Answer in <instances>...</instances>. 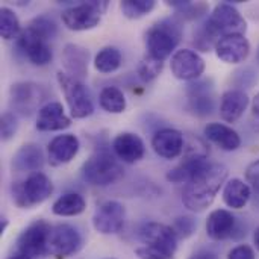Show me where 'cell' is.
I'll list each match as a JSON object with an SVG mask.
<instances>
[{"instance_id": "obj_24", "label": "cell", "mask_w": 259, "mask_h": 259, "mask_svg": "<svg viewBox=\"0 0 259 259\" xmlns=\"http://www.w3.org/2000/svg\"><path fill=\"white\" fill-rule=\"evenodd\" d=\"M44 165V155L36 144H24L21 146L12 158V168L15 171H27L38 173Z\"/></svg>"}, {"instance_id": "obj_10", "label": "cell", "mask_w": 259, "mask_h": 259, "mask_svg": "<svg viewBox=\"0 0 259 259\" xmlns=\"http://www.w3.org/2000/svg\"><path fill=\"white\" fill-rule=\"evenodd\" d=\"M82 247V237L71 225H56L52 228L49 238V255L56 259H65L77 253Z\"/></svg>"}, {"instance_id": "obj_22", "label": "cell", "mask_w": 259, "mask_h": 259, "mask_svg": "<svg viewBox=\"0 0 259 259\" xmlns=\"http://www.w3.org/2000/svg\"><path fill=\"white\" fill-rule=\"evenodd\" d=\"M235 217L228 209H215L208 215L206 234L214 241H223L234 235Z\"/></svg>"}, {"instance_id": "obj_19", "label": "cell", "mask_w": 259, "mask_h": 259, "mask_svg": "<svg viewBox=\"0 0 259 259\" xmlns=\"http://www.w3.org/2000/svg\"><path fill=\"white\" fill-rule=\"evenodd\" d=\"M88 50L79 44L70 42L62 50V65L65 68V73L82 82L88 74Z\"/></svg>"}, {"instance_id": "obj_46", "label": "cell", "mask_w": 259, "mask_h": 259, "mask_svg": "<svg viewBox=\"0 0 259 259\" xmlns=\"http://www.w3.org/2000/svg\"><path fill=\"white\" fill-rule=\"evenodd\" d=\"M108 259H114V258H108Z\"/></svg>"}, {"instance_id": "obj_20", "label": "cell", "mask_w": 259, "mask_h": 259, "mask_svg": "<svg viewBox=\"0 0 259 259\" xmlns=\"http://www.w3.org/2000/svg\"><path fill=\"white\" fill-rule=\"evenodd\" d=\"M112 149H114L115 156L126 164L138 162L144 156V150H146L143 140L132 132L118 134L114 138Z\"/></svg>"}, {"instance_id": "obj_28", "label": "cell", "mask_w": 259, "mask_h": 259, "mask_svg": "<svg viewBox=\"0 0 259 259\" xmlns=\"http://www.w3.org/2000/svg\"><path fill=\"white\" fill-rule=\"evenodd\" d=\"M87 202L85 199L77 193H67L61 196L52 206V211L55 215L59 217H74L85 211Z\"/></svg>"}, {"instance_id": "obj_45", "label": "cell", "mask_w": 259, "mask_h": 259, "mask_svg": "<svg viewBox=\"0 0 259 259\" xmlns=\"http://www.w3.org/2000/svg\"><path fill=\"white\" fill-rule=\"evenodd\" d=\"M256 62L259 64V46H258V49H256Z\"/></svg>"}, {"instance_id": "obj_31", "label": "cell", "mask_w": 259, "mask_h": 259, "mask_svg": "<svg viewBox=\"0 0 259 259\" xmlns=\"http://www.w3.org/2000/svg\"><path fill=\"white\" fill-rule=\"evenodd\" d=\"M21 30L23 29L20 26V20H18L17 14L11 8L3 6L0 9V33H2V38L6 41L18 38Z\"/></svg>"}, {"instance_id": "obj_4", "label": "cell", "mask_w": 259, "mask_h": 259, "mask_svg": "<svg viewBox=\"0 0 259 259\" xmlns=\"http://www.w3.org/2000/svg\"><path fill=\"white\" fill-rule=\"evenodd\" d=\"M53 193L52 181L41 171L29 175L23 182L12 185V200L21 209H30L46 202Z\"/></svg>"}, {"instance_id": "obj_17", "label": "cell", "mask_w": 259, "mask_h": 259, "mask_svg": "<svg viewBox=\"0 0 259 259\" xmlns=\"http://www.w3.org/2000/svg\"><path fill=\"white\" fill-rule=\"evenodd\" d=\"M71 120L65 115L64 106L59 102H49L39 108L36 117V129L41 132H55L70 127Z\"/></svg>"}, {"instance_id": "obj_3", "label": "cell", "mask_w": 259, "mask_h": 259, "mask_svg": "<svg viewBox=\"0 0 259 259\" xmlns=\"http://www.w3.org/2000/svg\"><path fill=\"white\" fill-rule=\"evenodd\" d=\"M82 176L94 187H108L123 178V168L109 152L99 150L83 162Z\"/></svg>"}, {"instance_id": "obj_26", "label": "cell", "mask_w": 259, "mask_h": 259, "mask_svg": "<svg viewBox=\"0 0 259 259\" xmlns=\"http://www.w3.org/2000/svg\"><path fill=\"white\" fill-rule=\"evenodd\" d=\"M209 164L211 162L208 159H184L182 164L167 173V181L171 184H188Z\"/></svg>"}, {"instance_id": "obj_21", "label": "cell", "mask_w": 259, "mask_h": 259, "mask_svg": "<svg viewBox=\"0 0 259 259\" xmlns=\"http://www.w3.org/2000/svg\"><path fill=\"white\" fill-rule=\"evenodd\" d=\"M249 96L243 90H229L222 96L220 117L226 123H235L244 114L249 106Z\"/></svg>"}, {"instance_id": "obj_8", "label": "cell", "mask_w": 259, "mask_h": 259, "mask_svg": "<svg viewBox=\"0 0 259 259\" xmlns=\"http://www.w3.org/2000/svg\"><path fill=\"white\" fill-rule=\"evenodd\" d=\"M206 24L214 30L219 38L228 35H244L247 30V21L232 3H220L214 8Z\"/></svg>"}, {"instance_id": "obj_36", "label": "cell", "mask_w": 259, "mask_h": 259, "mask_svg": "<svg viewBox=\"0 0 259 259\" xmlns=\"http://www.w3.org/2000/svg\"><path fill=\"white\" fill-rule=\"evenodd\" d=\"M173 231L175 234L178 235V238L181 240H185V238H190L194 232H196V222L191 219V217H178L175 222H173Z\"/></svg>"}, {"instance_id": "obj_14", "label": "cell", "mask_w": 259, "mask_h": 259, "mask_svg": "<svg viewBox=\"0 0 259 259\" xmlns=\"http://www.w3.org/2000/svg\"><path fill=\"white\" fill-rule=\"evenodd\" d=\"M171 73L176 79L181 80H196L205 71V61L203 58L190 49H182L175 52L171 56Z\"/></svg>"}, {"instance_id": "obj_23", "label": "cell", "mask_w": 259, "mask_h": 259, "mask_svg": "<svg viewBox=\"0 0 259 259\" xmlns=\"http://www.w3.org/2000/svg\"><path fill=\"white\" fill-rule=\"evenodd\" d=\"M205 137L217 147L226 152H234L241 146V138L235 129L223 123H209L205 127Z\"/></svg>"}, {"instance_id": "obj_18", "label": "cell", "mask_w": 259, "mask_h": 259, "mask_svg": "<svg viewBox=\"0 0 259 259\" xmlns=\"http://www.w3.org/2000/svg\"><path fill=\"white\" fill-rule=\"evenodd\" d=\"M79 140L73 134H64L55 137L47 147L49 161L53 167L68 164L79 152Z\"/></svg>"}, {"instance_id": "obj_12", "label": "cell", "mask_w": 259, "mask_h": 259, "mask_svg": "<svg viewBox=\"0 0 259 259\" xmlns=\"http://www.w3.org/2000/svg\"><path fill=\"white\" fill-rule=\"evenodd\" d=\"M138 237L144 246L162 250L171 256H175V252L178 249V235L175 234L171 226H167L164 223L150 222L141 226Z\"/></svg>"}, {"instance_id": "obj_16", "label": "cell", "mask_w": 259, "mask_h": 259, "mask_svg": "<svg viewBox=\"0 0 259 259\" xmlns=\"http://www.w3.org/2000/svg\"><path fill=\"white\" fill-rule=\"evenodd\" d=\"M214 50L223 62L240 64L247 59L250 53V42L244 35H228L220 38Z\"/></svg>"}, {"instance_id": "obj_43", "label": "cell", "mask_w": 259, "mask_h": 259, "mask_svg": "<svg viewBox=\"0 0 259 259\" xmlns=\"http://www.w3.org/2000/svg\"><path fill=\"white\" fill-rule=\"evenodd\" d=\"M253 243H255V247L258 249L259 252V228L255 231V234H253Z\"/></svg>"}, {"instance_id": "obj_41", "label": "cell", "mask_w": 259, "mask_h": 259, "mask_svg": "<svg viewBox=\"0 0 259 259\" xmlns=\"http://www.w3.org/2000/svg\"><path fill=\"white\" fill-rule=\"evenodd\" d=\"M250 121H252L253 131L259 134V93L255 96L253 103H252V117H250Z\"/></svg>"}, {"instance_id": "obj_27", "label": "cell", "mask_w": 259, "mask_h": 259, "mask_svg": "<svg viewBox=\"0 0 259 259\" xmlns=\"http://www.w3.org/2000/svg\"><path fill=\"white\" fill-rule=\"evenodd\" d=\"M190 106L197 115H209L214 109V99L211 88L206 87V82L190 85L188 88Z\"/></svg>"}, {"instance_id": "obj_32", "label": "cell", "mask_w": 259, "mask_h": 259, "mask_svg": "<svg viewBox=\"0 0 259 259\" xmlns=\"http://www.w3.org/2000/svg\"><path fill=\"white\" fill-rule=\"evenodd\" d=\"M156 2L155 0H124L120 3V9L127 18H141L153 11Z\"/></svg>"}, {"instance_id": "obj_33", "label": "cell", "mask_w": 259, "mask_h": 259, "mask_svg": "<svg viewBox=\"0 0 259 259\" xmlns=\"http://www.w3.org/2000/svg\"><path fill=\"white\" fill-rule=\"evenodd\" d=\"M162 68H164V61H159V59L146 53L143 56V59L140 61L137 71H138V76L141 80L152 82L162 73Z\"/></svg>"}, {"instance_id": "obj_44", "label": "cell", "mask_w": 259, "mask_h": 259, "mask_svg": "<svg viewBox=\"0 0 259 259\" xmlns=\"http://www.w3.org/2000/svg\"><path fill=\"white\" fill-rule=\"evenodd\" d=\"M2 222H3V225L0 226V232L3 234V232H5V229H6V226H8V220H6V219H2Z\"/></svg>"}, {"instance_id": "obj_7", "label": "cell", "mask_w": 259, "mask_h": 259, "mask_svg": "<svg viewBox=\"0 0 259 259\" xmlns=\"http://www.w3.org/2000/svg\"><path fill=\"white\" fill-rule=\"evenodd\" d=\"M108 2H83L80 5L71 6L62 12V23L70 30H90L99 26L102 14L106 11Z\"/></svg>"}, {"instance_id": "obj_30", "label": "cell", "mask_w": 259, "mask_h": 259, "mask_svg": "<svg viewBox=\"0 0 259 259\" xmlns=\"http://www.w3.org/2000/svg\"><path fill=\"white\" fill-rule=\"evenodd\" d=\"M121 53L117 47H103L94 58V67L100 73H114L121 65Z\"/></svg>"}, {"instance_id": "obj_29", "label": "cell", "mask_w": 259, "mask_h": 259, "mask_svg": "<svg viewBox=\"0 0 259 259\" xmlns=\"http://www.w3.org/2000/svg\"><path fill=\"white\" fill-rule=\"evenodd\" d=\"M99 103L102 109L109 114H121L126 109V97L123 91L117 87H106L99 96Z\"/></svg>"}, {"instance_id": "obj_13", "label": "cell", "mask_w": 259, "mask_h": 259, "mask_svg": "<svg viewBox=\"0 0 259 259\" xmlns=\"http://www.w3.org/2000/svg\"><path fill=\"white\" fill-rule=\"evenodd\" d=\"M17 46L33 65L42 67L52 62L53 59V53L49 46V41L39 36L29 26H26V29L21 30L20 36L17 38Z\"/></svg>"}, {"instance_id": "obj_25", "label": "cell", "mask_w": 259, "mask_h": 259, "mask_svg": "<svg viewBox=\"0 0 259 259\" xmlns=\"http://www.w3.org/2000/svg\"><path fill=\"white\" fill-rule=\"evenodd\" d=\"M250 196H252V188L249 187L247 182L238 178L231 179L223 190V202L232 209H243L250 200Z\"/></svg>"}, {"instance_id": "obj_40", "label": "cell", "mask_w": 259, "mask_h": 259, "mask_svg": "<svg viewBox=\"0 0 259 259\" xmlns=\"http://www.w3.org/2000/svg\"><path fill=\"white\" fill-rule=\"evenodd\" d=\"M228 259H255V252L250 246L240 244L228 253Z\"/></svg>"}, {"instance_id": "obj_15", "label": "cell", "mask_w": 259, "mask_h": 259, "mask_svg": "<svg viewBox=\"0 0 259 259\" xmlns=\"http://www.w3.org/2000/svg\"><path fill=\"white\" fill-rule=\"evenodd\" d=\"M152 147L164 159H175L184 153L185 137L178 129H161L152 138Z\"/></svg>"}, {"instance_id": "obj_39", "label": "cell", "mask_w": 259, "mask_h": 259, "mask_svg": "<svg viewBox=\"0 0 259 259\" xmlns=\"http://www.w3.org/2000/svg\"><path fill=\"white\" fill-rule=\"evenodd\" d=\"M246 182L259 194V159L249 164V167L246 168Z\"/></svg>"}, {"instance_id": "obj_2", "label": "cell", "mask_w": 259, "mask_h": 259, "mask_svg": "<svg viewBox=\"0 0 259 259\" xmlns=\"http://www.w3.org/2000/svg\"><path fill=\"white\" fill-rule=\"evenodd\" d=\"M182 36L181 24L171 20H162L153 24L146 32V49L147 55L165 61L176 50Z\"/></svg>"}, {"instance_id": "obj_5", "label": "cell", "mask_w": 259, "mask_h": 259, "mask_svg": "<svg viewBox=\"0 0 259 259\" xmlns=\"http://www.w3.org/2000/svg\"><path fill=\"white\" fill-rule=\"evenodd\" d=\"M56 79L61 87V91L64 93L71 117L73 118L90 117L94 112V105H93L91 94L88 88L85 87V83L62 71L56 73Z\"/></svg>"}, {"instance_id": "obj_34", "label": "cell", "mask_w": 259, "mask_h": 259, "mask_svg": "<svg viewBox=\"0 0 259 259\" xmlns=\"http://www.w3.org/2000/svg\"><path fill=\"white\" fill-rule=\"evenodd\" d=\"M29 27H32L39 36H42L46 41H50L56 36L58 33V27L55 24V21L52 18H49L47 15H39L36 18H33L29 24Z\"/></svg>"}, {"instance_id": "obj_37", "label": "cell", "mask_w": 259, "mask_h": 259, "mask_svg": "<svg viewBox=\"0 0 259 259\" xmlns=\"http://www.w3.org/2000/svg\"><path fill=\"white\" fill-rule=\"evenodd\" d=\"M0 129H2V140L9 141L18 129V123H17L15 115L11 112H5L2 115V120H0Z\"/></svg>"}, {"instance_id": "obj_11", "label": "cell", "mask_w": 259, "mask_h": 259, "mask_svg": "<svg viewBox=\"0 0 259 259\" xmlns=\"http://www.w3.org/2000/svg\"><path fill=\"white\" fill-rule=\"evenodd\" d=\"M126 222V209L117 200H106L97 206L93 215V228L102 235L118 234Z\"/></svg>"}, {"instance_id": "obj_38", "label": "cell", "mask_w": 259, "mask_h": 259, "mask_svg": "<svg viewBox=\"0 0 259 259\" xmlns=\"http://www.w3.org/2000/svg\"><path fill=\"white\" fill-rule=\"evenodd\" d=\"M135 255L140 259H173L171 255H168L162 250L149 247V246H141V247L135 249Z\"/></svg>"}, {"instance_id": "obj_6", "label": "cell", "mask_w": 259, "mask_h": 259, "mask_svg": "<svg viewBox=\"0 0 259 259\" xmlns=\"http://www.w3.org/2000/svg\"><path fill=\"white\" fill-rule=\"evenodd\" d=\"M52 226L46 220H36L30 223L17 238L14 252L21 253L29 259L41 258L49 255V238H50Z\"/></svg>"}, {"instance_id": "obj_9", "label": "cell", "mask_w": 259, "mask_h": 259, "mask_svg": "<svg viewBox=\"0 0 259 259\" xmlns=\"http://www.w3.org/2000/svg\"><path fill=\"white\" fill-rule=\"evenodd\" d=\"M46 99L44 90L35 82H17L9 90V102L18 115H32Z\"/></svg>"}, {"instance_id": "obj_1", "label": "cell", "mask_w": 259, "mask_h": 259, "mask_svg": "<svg viewBox=\"0 0 259 259\" xmlns=\"http://www.w3.org/2000/svg\"><path fill=\"white\" fill-rule=\"evenodd\" d=\"M229 170L223 164H209L191 182L187 184L182 203L193 212H202L212 205L217 193L225 185Z\"/></svg>"}, {"instance_id": "obj_42", "label": "cell", "mask_w": 259, "mask_h": 259, "mask_svg": "<svg viewBox=\"0 0 259 259\" xmlns=\"http://www.w3.org/2000/svg\"><path fill=\"white\" fill-rule=\"evenodd\" d=\"M188 259H220L217 256V253L211 252V250H199L196 253H193Z\"/></svg>"}, {"instance_id": "obj_35", "label": "cell", "mask_w": 259, "mask_h": 259, "mask_svg": "<svg viewBox=\"0 0 259 259\" xmlns=\"http://www.w3.org/2000/svg\"><path fill=\"white\" fill-rule=\"evenodd\" d=\"M209 149L200 138H190L188 143H185L184 149V158L185 159H208Z\"/></svg>"}]
</instances>
